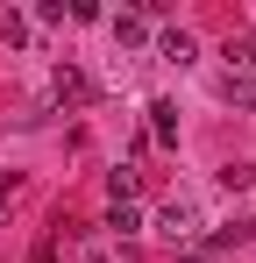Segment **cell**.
Here are the masks:
<instances>
[{
  "mask_svg": "<svg viewBox=\"0 0 256 263\" xmlns=\"http://www.w3.org/2000/svg\"><path fill=\"white\" fill-rule=\"evenodd\" d=\"M157 235H171L178 249H199V199H171L157 214Z\"/></svg>",
  "mask_w": 256,
  "mask_h": 263,
  "instance_id": "obj_1",
  "label": "cell"
},
{
  "mask_svg": "<svg viewBox=\"0 0 256 263\" xmlns=\"http://www.w3.org/2000/svg\"><path fill=\"white\" fill-rule=\"evenodd\" d=\"M50 100H57V107H85V100H93V79H85L79 64H57V71H50Z\"/></svg>",
  "mask_w": 256,
  "mask_h": 263,
  "instance_id": "obj_2",
  "label": "cell"
},
{
  "mask_svg": "<svg viewBox=\"0 0 256 263\" xmlns=\"http://www.w3.org/2000/svg\"><path fill=\"white\" fill-rule=\"evenodd\" d=\"M107 29H114V43H121V50L150 43V14H142V7H121V14H107Z\"/></svg>",
  "mask_w": 256,
  "mask_h": 263,
  "instance_id": "obj_3",
  "label": "cell"
},
{
  "mask_svg": "<svg viewBox=\"0 0 256 263\" xmlns=\"http://www.w3.org/2000/svg\"><path fill=\"white\" fill-rule=\"evenodd\" d=\"M157 57H164V64H178V71H185V64H192V57H199V43H192V36H185V29H164V36H157Z\"/></svg>",
  "mask_w": 256,
  "mask_h": 263,
  "instance_id": "obj_4",
  "label": "cell"
},
{
  "mask_svg": "<svg viewBox=\"0 0 256 263\" xmlns=\"http://www.w3.org/2000/svg\"><path fill=\"white\" fill-rule=\"evenodd\" d=\"M150 142L178 149V107H171V100H150Z\"/></svg>",
  "mask_w": 256,
  "mask_h": 263,
  "instance_id": "obj_5",
  "label": "cell"
},
{
  "mask_svg": "<svg viewBox=\"0 0 256 263\" xmlns=\"http://www.w3.org/2000/svg\"><path fill=\"white\" fill-rule=\"evenodd\" d=\"M135 185H142V171H135V164H114V171H107V199H114V206H135Z\"/></svg>",
  "mask_w": 256,
  "mask_h": 263,
  "instance_id": "obj_6",
  "label": "cell"
},
{
  "mask_svg": "<svg viewBox=\"0 0 256 263\" xmlns=\"http://www.w3.org/2000/svg\"><path fill=\"white\" fill-rule=\"evenodd\" d=\"M228 71H249V79H256V29L228 36Z\"/></svg>",
  "mask_w": 256,
  "mask_h": 263,
  "instance_id": "obj_7",
  "label": "cell"
},
{
  "mask_svg": "<svg viewBox=\"0 0 256 263\" xmlns=\"http://www.w3.org/2000/svg\"><path fill=\"white\" fill-rule=\"evenodd\" d=\"M249 235H256L249 220H228V228H213V235H207V249H242ZM207 249H199V256H207Z\"/></svg>",
  "mask_w": 256,
  "mask_h": 263,
  "instance_id": "obj_8",
  "label": "cell"
},
{
  "mask_svg": "<svg viewBox=\"0 0 256 263\" xmlns=\"http://www.w3.org/2000/svg\"><path fill=\"white\" fill-rule=\"evenodd\" d=\"M228 107L256 114V79H249V71H228Z\"/></svg>",
  "mask_w": 256,
  "mask_h": 263,
  "instance_id": "obj_9",
  "label": "cell"
},
{
  "mask_svg": "<svg viewBox=\"0 0 256 263\" xmlns=\"http://www.w3.org/2000/svg\"><path fill=\"white\" fill-rule=\"evenodd\" d=\"M0 43H7V50L29 43V14H0Z\"/></svg>",
  "mask_w": 256,
  "mask_h": 263,
  "instance_id": "obj_10",
  "label": "cell"
},
{
  "mask_svg": "<svg viewBox=\"0 0 256 263\" xmlns=\"http://www.w3.org/2000/svg\"><path fill=\"white\" fill-rule=\"evenodd\" d=\"M221 185H228V192H249V185H256V164H221Z\"/></svg>",
  "mask_w": 256,
  "mask_h": 263,
  "instance_id": "obj_11",
  "label": "cell"
},
{
  "mask_svg": "<svg viewBox=\"0 0 256 263\" xmlns=\"http://www.w3.org/2000/svg\"><path fill=\"white\" fill-rule=\"evenodd\" d=\"M107 228H114V235H142V214H135V206H107Z\"/></svg>",
  "mask_w": 256,
  "mask_h": 263,
  "instance_id": "obj_12",
  "label": "cell"
},
{
  "mask_svg": "<svg viewBox=\"0 0 256 263\" xmlns=\"http://www.w3.org/2000/svg\"><path fill=\"white\" fill-rule=\"evenodd\" d=\"M64 14H71V7H64V0H36V22H43V29H57V22H64ZM36 22H29V29H36Z\"/></svg>",
  "mask_w": 256,
  "mask_h": 263,
  "instance_id": "obj_13",
  "label": "cell"
},
{
  "mask_svg": "<svg viewBox=\"0 0 256 263\" xmlns=\"http://www.w3.org/2000/svg\"><path fill=\"white\" fill-rule=\"evenodd\" d=\"M29 263H57V235H43L36 249H29Z\"/></svg>",
  "mask_w": 256,
  "mask_h": 263,
  "instance_id": "obj_14",
  "label": "cell"
},
{
  "mask_svg": "<svg viewBox=\"0 0 256 263\" xmlns=\"http://www.w3.org/2000/svg\"><path fill=\"white\" fill-rule=\"evenodd\" d=\"M178 263H207V256H199V249H178Z\"/></svg>",
  "mask_w": 256,
  "mask_h": 263,
  "instance_id": "obj_15",
  "label": "cell"
}]
</instances>
